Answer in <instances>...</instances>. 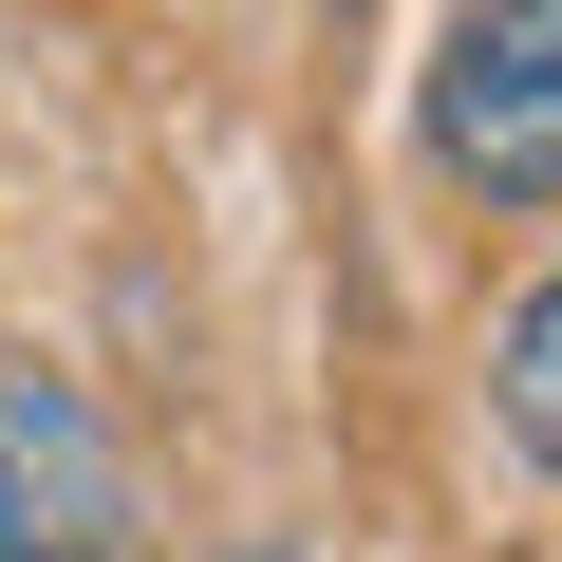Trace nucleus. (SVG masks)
<instances>
[{
    "instance_id": "f257e3e1",
    "label": "nucleus",
    "mask_w": 562,
    "mask_h": 562,
    "mask_svg": "<svg viewBox=\"0 0 562 562\" xmlns=\"http://www.w3.org/2000/svg\"><path fill=\"white\" fill-rule=\"evenodd\" d=\"M431 150H450V188H487V206H562V0H450Z\"/></svg>"
},
{
    "instance_id": "f03ea898",
    "label": "nucleus",
    "mask_w": 562,
    "mask_h": 562,
    "mask_svg": "<svg viewBox=\"0 0 562 562\" xmlns=\"http://www.w3.org/2000/svg\"><path fill=\"white\" fill-rule=\"evenodd\" d=\"M0 562H132V469L38 357H0Z\"/></svg>"
},
{
    "instance_id": "7ed1b4c3",
    "label": "nucleus",
    "mask_w": 562,
    "mask_h": 562,
    "mask_svg": "<svg viewBox=\"0 0 562 562\" xmlns=\"http://www.w3.org/2000/svg\"><path fill=\"white\" fill-rule=\"evenodd\" d=\"M487 394H506L525 469H562V281H525V301H506V357H487Z\"/></svg>"
},
{
    "instance_id": "20e7f679",
    "label": "nucleus",
    "mask_w": 562,
    "mask_h": 562,
    "mask_svg": "<svg viewBox=\"0 0 562 562\" xmlns=\"http://www.w3.org/2000/svg\"><path fill=\"white\" fill-rule=\"evenodd\" d=\"M225 562H301V543H225Z\"/></svg>"
}]
</instances>
